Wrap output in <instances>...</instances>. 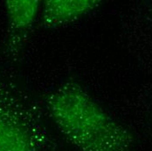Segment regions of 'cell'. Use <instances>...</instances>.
Instances as JSON below:
<instances>
[{
  "mask_svg": "<svg viewBox=\"0 0 152 151\" xmlns=\"http://www.w3.org/2000/svg\"><path fill=\"white\" fill-rule=\"evenodd\" d=\"M46 115L78 151H134L133 137L87 89L68 80L49 92Z\"/></svg>",
  "mask_w": 152,
  "mask_h": 151,
  "instance_id": "1",
  "label": "cell"
},
{
  "mask_svg": "<svg viewBox=\"0 0 152 151\" xmlns=\"http://www.w3.org/2000/svg\"><path fill=\"white\" fill-rule=\"evenodd\" d=\"M41 1L7 0L4 2L8 31L5 53L11 58H17L24 49L32 26L39 16Z\"/></svg>",
  "mask_w": 152,
  "mask_h": 151,
  "instance_id": "3",
  "label": "cell"
},
{
  "mask_svg": "<svg viewBox=\"0 0 152 151\" xmlns=\"http://www.w3.org/2000/svg\"><path fill=\"white\" fill-rule=\"evenodd\" d=\"M0 151H56L42 107L4 71H0Z\"/></svg>",
  "mask_w": 152,
  "mask_h": 151,
  "instance_id": "2",
  "label": "cell"
},
{
  "mask_svg": "<svg viewBox=\"0 0 152 151\" xmlns=\"http://www.w3.org/2000/svg\"><path fill=\"white\" fill-rule=\"evenodd\" d=\"M98 0H46L41 4L39 24L45 29H54L90 14L102 5Z\"/></svg>",
  "mask_w": 152,
  "mask_h": 151,
  "instance_id": "4",
  "label": "cell"
}]
</instances>
